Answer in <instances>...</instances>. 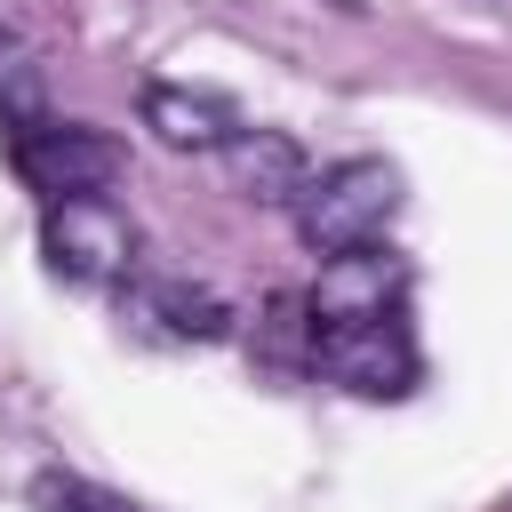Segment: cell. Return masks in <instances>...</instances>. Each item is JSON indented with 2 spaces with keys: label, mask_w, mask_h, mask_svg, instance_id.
Instances as JSON below:
<instances>
[{
  "label": "cell",
  "mask_w": 512,
  "mask_h": 512,
  "mask_svg": "<svg viewBox=\"0 0 512 512\" xmlns=\"http://www.w3.org/2000/svg\"><path fill=\"white\" fill-rule=\"evenodd\" d=\"M392 208H400V176H392V160H336V168H320V176L304 184V200H296V232H304V248L328 264V256L376 248V232L392 224Z\"/></svg>",
  "instance_id": "obj_1"
},
{
  "label": "cell",
  "mask_w": 512,
  "mask_h": 512,
  "mask_svg": "<svg viewBox=\"0 0 512 512\" xmlns=\"http://www.w3.org/2000/svg\"><path fill=\"white\" fill-rule=\"evenodd\" d=\"M8 168L24 176V192H40L56 208V200H96L104 184H120L128 144L88 128V120H40V128L8 136Z\"/></svg>",
  "instance_id": "obj_2"
},
{
  "label": "cell",
  "mask_w": 512,
  "mask_h": 512,
  "mask_svg": "<svg viewBox=\"0 0 512 512\" xmlns=\"http://www.w3.org/2000/svg\"><path fill=\"white\" fill-rule=\"evenodd\" d=\"M320 376H336L344 392L360 400H400L416 384V336L392 312H352V320H320V352H312Z\"/></svg>",
  "instance_id": "obj_3"
},
{
  "label": "cell",
  "mask_w": 512,
  "mask_h": 512,
  "mask_svg": "<svg viewBox=\"0 0 512 512\" xmlns=\"http://www.w3.org/2000/svg\"><path fill=\"white\" fill-rule=\"evenodd\" d=\"M40 256H48V272L72 280V288H112V280L136 272V224H128L104 192H96V200H56V208L40 216Z\"/></svg>",
  "instance_id": "obj_4"
},
{
  "label": "cell",
  "mask_w": 512,
  "mask_h": 512,
  "mask_svg": "<svg viewBox=\"0 0 512 512\" xmlns=\"http://www.w3.org/2000/svg\"><path fill=\"white\" fill-rule=\"evenodd\" d=\"M120 320L152 344H224L232 336V304L200 280H176V272H128L120 280Z\"/></svg>",
  "instance_id": "obj_5"
},
{
  "label": "cell",
  "mask_w": 512,
  "mask_h": 512,
  "mask_svg": "<svg viewBox=\"0 0 512 512\" xmlns=\"http://www.w3.org/2000/svg\"><path fill=\"white\" fill-rule=\"evenodd\" d=\"M224 176H232V192L256 200V208H296L304 184H312L304 144L280 136V128H240V136L224 144Z\"/></svg>",
  "instance_id": "obj_6"
},
{
  "label": "cell",
  "mask_w": 512,
  "mask_h": 512,
  "mask_svg": "<svg viewBox=\"0 0 512 512\" xmlns=\"http://www.w3.org/2000/svg\"><path fill=\"white\" fill-rule=\"evenodd\" d=\"M144 128H152L160 144H176V152H224V144L240 136V120H232V104H224V96L168 88V80H152V88H144Z\"/></svg>",
  "instance_id": "obj_7"
},
{
  "label": "cell",
  "mask_w": 512,
  "mask_h": 512,
  "mask_svg": "<svg viewBox=\"0 0 512 512\" xmlns=\"http://www.w3.org/2000/svg\"><path fill=\"white\" fill-rule=\"evenodd\" d=\"M392 296H400V264H392V248H352V256H328V264H320V288H312L320 320L392 312Z\"/></svg>",
  "instance_id": "obj_8"
},
{
  "label": "cell",
  "mask_w": 512,
  "mask_h": 512,
  "mask_svg": "<svg viewBox=\"0 0 512 512\" xmlns=\"http://www.w3.org/2000/svg\"><path fill=\"white\" fill-rule=\"evenodd\" d=\"M312 352H320V304H312V288L272 296V312H264V328H256V360L280 368V376H304Z\"/></svg>",
  "instance_id": "obj_9"
},
{
  "label": "cell",
  "mask_w": 512,
  "mask_h": 512,
  "mask_svg": "<svg viewBox=\"0 0 512 512\" xmlns=\"http://www.w3.org/2000/svg\"><path fill=\"white\" fill-rule=\"evenodd\" d=\"M48 120V64L32 56L24 32L0 24V128H40Z\"/></svg>",
  "instance_id": "obj_10"
},
{
  "label": "cell",
  "mask_w": 512,
  "mask_h": 512,
  "mask_svg": "<svg viewBox=\"0 0 512 512\" xmlns=\"http://www.w3.org/2000/svg\"><path fill=\"white\" fill-rule=\"evenodd\" d=\"M32 504H40V512H136L128 496H112V488H96V480H80V472H40V480H32Z\"/></svg>",
  "instance_id": "obj_11"
}]
</instances>
